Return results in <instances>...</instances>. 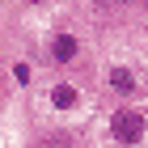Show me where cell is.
<instances>
[{
    "mask_svg": "<svg viewBox=\"0 0 148 148\" xmlns=\"http://www.w3.org/2000/svg\"><path fill=\"white\" fill-rule=\"evenodd\" d=\"M110 140L114 144H140L144 140V114L136 106H123V110L110 114Z\"/></svg>",
    "mask_w": 148,
    "mask_h": 148,
    "instance_id": "1",
    "label": "cell"
},
{
    "mask_svg": "<svg viewBox=\"0 0 148 148\" xmlns=\"http://www.w3.org/2000/svg\"><path fill=\"white\" fill-rule=\"evenodd\" d=\"M47 59H51V64H59V68H72V64H80V42H76V34H68V30H55V34L47 38Z\"/></svg>",
    "mask_w": 148,
    "mask_h": 148,
    "instance_id": "2",
    "label": "cell"
},
{
    "mask_svg": "<svg viewBox=\"0 0 148 148\" xmlns=\"http://www.w3.org/2000/svg\"><path fill=\"white\" fill-rule=\"evenodd\" d=\"M106 80H110V89L119 93V97H136V72L127 68V64H114Z\"/></svg>",
    "mask_w": 148,
    "mask_h": 148,
    "instance_id": "3",
    "label": "cell"
},
{
    "mask_svg": "<svg viewBox=\"0 0 148 148\" xmlns=\"http://www.w3.org/2000/svg\"><path fill=\"white\" fill-rule=\"evenodd\" d=\"M51 102H55L59 110H72V106H76V89H72V85H55V89H51Z\"/></svg>",
    "mask_w": 148,
    "mask_h": 148,
    "instance_id": "4",
    "label": "cell"
},
{
    "mask_svg": "<svg viewBox=\"0 0 148 148\" xmlns=\"http://www.w3.org/2000/svg\"><path fill=\"white\" fill-rule=\"evenodd\" d=\"M114 4H136V0H114Z\"/></svg>",
    "mask_w": 148,
    "mask_h": 148,
    "instance_id": "5",
    "label": "cell"
},
{
    "mask_svg": "<svg viewBox=\"0 0 148 148\" xmlns=\"http://www.w3.org/2000/svg\"><path fill=\"white\" fill-rule=\"evenodd\" d=\"M30 4H42V0H30Z\"/></svg>",
    "mask_w": 148,
    "mask_h": 148,
    "instance_id": "6",
    "label": "cell"
}]
</instances>
